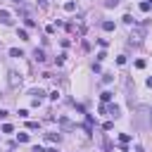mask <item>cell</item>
<instances>
[{
	"label": "cell",
	"instance_id": "1",
	"mask_svg": "<svg viewBox=\"0 0 152 152\" xmlns=\"http://www.w3.org/2000/svg\"><path fill=\"white\" fill-rule=\"evenodd\" d=\"M143 38H145V26H136L131 31V43H140Z\"/></svg>",
	"mask_w": 152,
	"mask_h": 152
},
{
	"label": "cell",
	"instance_id": "2",
	"mask_svg": "<svg viewBox=\"0 0 152 152\" xmlns=\"http://www.w3.org/2000/svg\"><path fill=\"white\" fill-rule=\"evenodd\" d=\"M0 22H3V24H12V17H10L7 10H0Z\"/></svg>",
	"mask_w": 152,
	"mask_h": 152
},
{
	"label": "cell",
	"instance_id": "3",
	"mask_svg": "<svg viewBox=\"0 0 152 152\" xmlns=\"http://www.w3.org/2000/svg\"><path fill=\"white\" fill-rule=\"evenodd\" d=\"M33 57H36V60H38V62H43V60H45V52L36 48V50H33Z\"/></svg>",
	"mask_w": 152,
	"mask_h": 152
},
{
	"label": "cell",
	"instance_id": "4",
	"mask_svg": "<svg viewBox=\"0 0 152 152\" xmlns=\"http://www.w3.org/2000/svg\"><path fill=\"white\" fill-rule=\"evenodd\" d=\"M150 7H152V0H145V3H140V10H143V12H150Z\"/></svg>",
	"mask_w": 152,
	"mask_h": 152
},
{
	"label": "cell",
	"instance_id": "5",
	"mask_svg": "<svg viewBox=\"0 0 152 152\" xmlns=\"http://www.w3.org/2000/svg\"><path fill=\"white\" fill-rule=\"evenodd\" d=\"M19 81H22V79H17V74L12 71V74H10V86H17Z\"/></svg>",
	"mask_w": 152,
	"mask_h": 152
},
{
	"label": "cell",
	"instance_id": "6",
	"mask_svg": "<svg viewBox=\"0 0 152 152\" xmlns=\"http://www.w3.org/2000/svg\"><path fill=\"white\" fill-rule=\"evenodd\" d=\"M107 109H109L112 117H119V107H117V105H112V107H107Z\"/></svg>",
	"mask_w": 152,
	"mask_h": 152
},
{
	"label": "cell",
	"instance_id": "7",
	"mask_svg": "<svg viewBox=\"0 0 152 152\" xmlns=\"http://www.w3.org/2000/svg\"><path fill=\"white\" fill-rule=\"evenodd\" d=\"M60 124H62V128H74V124L69 119H60Z\"/></svg>",
	"mask_w": 152,
	"mask_h": 152
},
{
	"label": "cell",
	"instance_id": "8",
	"mask_svg": "<svg viewBox=\"0 0 152 152\" xmlns=\"http://www.w3.org/2000/svg\"><path fill=\"white\" fill-rule=\"evenodd\" d=\"M10 55H12V57H24V52H22V50H17V48H12Z\"/></svg>",
	"mask_w": 152,
	"mask_h": 152
},
{
	"label": "cell",
	"instance_id": "9",
	"mask_svg": "<svg viewBox=\"0 0 152 152\" xmlns=\"http://www.w3.org/2000/svg\"><path fill=\"white\" fill-rule=\"evenodd\" d=\"M102 29H105V31H114V22H105Z\"/></svg>",
	"mask_w": 152,
	"mask_h": 152
},
{
	"label": "cell",
	"instance_id": "10",
	"mask_svg": "<svg viewBox=\"0 0 152 152\" xmlns=\"http://www.w3.org/2000/svg\"><path fill=\"white\" fill-rule=\"evenodd\" d=\"M105 5H107V7H117L119 0H105Z\"/></svg>",
	"mask_w": 152,
	"mask_h": 152
},
{
	"label": "cell",
	"instance_id": "11",
	"mask_svg": "<svg viewBox=\"0 0 152 152\" xmlns=\"http://www.w3.org/2000/svg\"><path fill=\"white\" fill-rule=\"evenodd\" d=\"M48 140H52V143L60 140V133H48Z\"/></svg>",
	"mask_w": 152,
	"mask_h": 152
},
{
	"label": "cell",
	"instance_id": "12",
	"mask_svg": "<svg viewBox=\"0 0 152 152\" xmlns=\"http://www.w3.org/2000/svg\"><path fill=\"white\" fill-rule=\"evenodd\" d=\"M119 140H121V143H128V140H131V136H128V133H121Z\"/></svg>",
	"mask_w": 152,
	"mask_h": 152
},
{
	"label": "cell",
	"instance_id": "13",
	"mask_svg": "<svg viewBox=\"0 0 152 152\" xmlns=\"http://www.w3.org/2000/svg\"><path fill=\"white\" fill-rule=\"evenodd\" d=\"M64 10H67V12H74V10H76V5H74V3H67V5H64Z\"/></svg>",
	"mask_w": 152,
	"mask_h": 152
},
{
	"label": "cell",
	"instance_id": "14",
	"mask_svg": "<svg viewBox=\"0 0 152 152\" xmlns=\"http://www.w3.org/2000/svg\"><path fill=\"white\" fill-rule=\"evenodd\" d=\"M19 143H29V136H26V133H19Z\"/></svg>",
	"mask_w": 152,
	"mask_h": 152
},
{
	"label": "cell",
	"instance_id": "15",
	"mask_svg": "<svg viewBox=\"0 0 152 152\" xmlns=\"http://www.w3.org/2000/svg\"><path fill=\"white\" fill-rule=\"evenodd\" d=\"M19 38H22V41H29V33H26V31L22 29V31H19Z\"/></svg>",
	"mask_w": 152,
	"mask_h": 152
},
{
	"label": "cell",
	"instance_id": "16",
	"mask_svg": "<svg viewBox=\"0 0 152 152\" xmlns=\"http://www.w3.org/2000/svg\"><path fill=\"white\" fill-rule=\"evenodd\" d=\"M112 100V93H102V102H109Z\"/></svg>",
	"mask_w": 152,
	"mask_h": 152
},
{
	"label": "cell",
	"instance_id": "17",
	"mask_svg": "<svg viewBox=\"0 0 152 152\" xmlns=\"http://www.w3.org/2000/svg\"><path fill=\"white\" fill-rule=\"evenodd\" d=\"M7 117H10V112L7 109H0V119H7Z\"/></svg>",
	"mask_w": 152,
	"mask_h": 152
},
{
	"label": "cell",
	"instance_id": "18",
	"mask_svg": "<svg viewBox=\"0 0 152 152\" xmlns=\"http://www.w3.org/2000/svg\"><path fill=\"white\" fill-rule=\"evenodd\" d=\"M33 152H45V150H43L41 145H36V147H33Z\"/></svg>",
	"mask_w": 152,
	"mask_h": 152
},
{
	"label": "cell",
	"instance_id": "19",
	"mask_svg": "<svg viewBox=\"0 0 152 152\" xmlns=\"http://www.w3.org/2000/svg\"><path fill=\"white\" fill-rule=\"evenodd\" d=\"M14 3H17V5H22V3H24V0H14Z\"/></svg>",
	"mask_w": 152,
	"mask_h": 152
},
{
	"label": "cell",
	"instance_id": "20",
	"mask_svg": "<svg viewBox=\"0 0 152 152\" xmlns=\"http://www.w3.org/2000/svg\"><path fill=\"white\" fill-rule=\"evenodd\" d=\"M48 152H57V150H48Z\"/></svg>",
	"mask_w": 152,
	"mask_h": 152
}]
</instances>
